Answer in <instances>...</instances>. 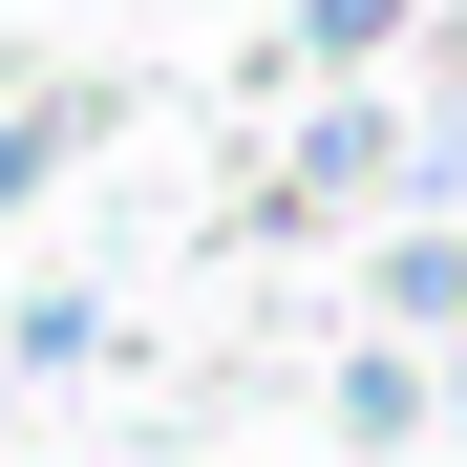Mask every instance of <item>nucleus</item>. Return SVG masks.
Segmentation results:
<instances>
[{
  "mask_svg": "<svg viewBox=\"0 0 467 467\" xmlns=\"http://www.w3.org/2000/svg\"><path fill=\"white\" fill-rule=\"evenodd\" d=\"M382 171H404V128H382V107H319V149H297V213H340V192H382Z\"/></svg>",
  "mask_w": 467,
  "mask_h": 467,
  "instance_id": "nucleus-1",
  "label": "nucleus"
},
{
  "mask_svg": "<svg viewBox=\"0 0 467 467\" xmlns=\"http://www.w3.org/2000/svg\"><path fill=\"white\" fill-rule=\"evenodd\" d=\"M382 297H404V319H467V234H404V255H382Z\"/></svg>",
  "mask_w": 467,
  "mask_h": 467,
  "instance_id": "nucleus-2",
  "label": "nucleus"
},
{
  "mask_svg": "<svg viewBox=\"0 0 467 467\" xmlns=\"http://www.w3.org/2000/svg\"><path fill=\"white\" fill-rule=\"evenodd\" d=\"M64 128H86V107H22V128H0V213H22V192L64 171Z\"/></svg>",
  "mask_w": 467,
  "mask_h": 467,
  "instance_id": "nucleus-3",
  "label": "nucleus"
}]
</instances>
